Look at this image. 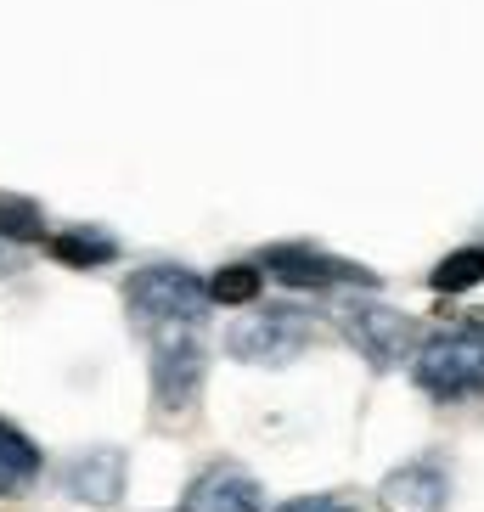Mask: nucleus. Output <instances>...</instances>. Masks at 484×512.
Here are the masks:
<instances>
[{
  "label": "nucleus",
  "instance_id": "f257e3e1",
  "mask_svg": "<svg viewBox=\"0 0 484 512\" xmlns=\"http://www.w3.org/2000/svg\"><path fill=\"white\" fill-rule=\"evenodd\" d=\"M411 372L439 400L479 394L484 389V321H456V327H439L434 338H417Z\"/></svg>",
  "mask_w": 484,
  "mask_h": 512
},
{
  "label": "nucleus",
  "instance_id": "f03ea898",
  "mask_svg": "<svg viewBox=\"0 0 484 512\" xmlns=\"http://www.w3.org/2000/svg\"><path fill=\"white\" fill-rule=\"evenodd\" d=\"M124 304H130V321L141 332L197 327L203 304H209V287L192 271H181V265H147V271H136L124 282Z\"/></svg>",
  "mask_w": 484,
  "mask_h": 512
},
{
  "label": "nucleus",
  "instance_id": "7ed1b4c3",
  "mask_svg": "<svg viewBox=\"0 0 484 512\" xmlns=\"http://www.w3.org/2000/svg\"><path fill=\"white\" fill-rule=\"evenodd\" d=\"M310 344V316L288 310V304H265V310H248L242 321H231L226 332V355L248 366H282L293 361L299 349Z\"/></svg>",
  "mask_w": 484,
  "mask_h": 512
},
{
  "label": "nucleus",
  "instance_id": "20e7f679",
  "mask_svg": "<svg viewBox=\"0 0 484 512\" xmlns=\"http://www.w3.org/2000/svg\"><path fill=\"white\" fill-rule=\"evenodd\" d=\"M197 389H203V338H197V327L152 332V400H158V411L181 417L197 400Z\"/></svg>",
  "mask_w": 484,
  "mask_h": 512
},
{
  "label": "nucleus",
  "instance_id": "39448f33",
  "mask_svg": "<svg viewBox=\"0 0 484 512\" xmlns=\"http://www.w3.org/2000/svg\"><path fill=\"white\" fill-rule=\"evenodd\" d=\"M349 344L361 349L378 372H389V366H400L417 349V321L389 310V304H361V310H349Z\"/></svg>",
  "mask_w": 484,
  "mask_h": 512
},
{
  "label": "nucleus",
  "instance_id": "423d86ee",
  "mask_svg": "<svg viewBox=\"0 0 484 512\" xmlns=\"http://www.w3.org/2000/svg\"><path fill=\"white\" fill-rule=\"evenodd\" d=\"M259 507H265V490L237 462H209L181 501V512H259Z\"/></svg>",
  "mask_w": 484,
  "mask_h": 512
},
{
  "label": "nucleus",
  "instance_id": "0eeeda50",
  "mask_svg": "<svg viewBox=\"0 0 484 512\" xmlns=\"http://www.w3.org/2000/svg\"><path fill=\"white\" fill-rule=\"evenodd\" d=\"M445 501H451V479L439 462H406L378 484L383 512H445Z\"/></svg>",
  "mask_w": 484,
  "mask_h": 512
},
{
  "label": "nucleus",
  "instance_id": "6e6552de",
  "mask_svg": "<svg viewBox=\"0 0 484 512\" xmlns=\"http://www.w3.org/2000/svg\"><path fill=\"white\" fill-rule=\"evenodd\" d=\"M62 490L74 501H85V507H113L124 496V451H113V445L79 451L62 467Z\"/></svg>",
  "mask_w": 484,
  "mask_h": 512
},
{
  "label": "nucleus",
  "instance_id": "1a4fd4ad",
  "mask_svg": "<svg viewBox=\"0 0 484 512\" xmlns=\"http://www.w3.org/2000/svg\"><path fill=\"white\" fill-rule=\"evenodd\" d=\"M265 271L288 287H338V282L372 287V276H366L361 265H344V259L316 254V248H271V254H265Z\"/></svg>",
  "mask_w": 484,
  "mask_h": 512
},
{
  "label": "nucleus",
  "instance_id": "9d476101",
  "mask_svg": "<svg viewBox=\"0 0 484 512\" xmlns=\"http://www.w3.org/2000/svg\"><path fill=\"white\" fill-rule=\"evenodd\" d=\"M40 467H46L40 445H34L23 428L0 422V496H23V490L40 479Z\"/></svg>",
  "mask_w": 484,
  "mask_h": 512
},
{
  "label": "nucleus",
  "instance_id": "9b49d317",
  "mask_svg": "<svg viewBox=\"0 0 484 512\" xmlns=\"http://www.w3.org/2000/svg\"><path fill=\"white\" fill-rule=\"evenodd\" d=\"M473 282H484V248H456V254L434 271L439 293H468Z\"/></svg>",
  "mask_w": 484,
  "mask_h": 512
},
{
  "label": "nucleus",
  "instance_id": "f8f14e48",
  "mask_svg": "<svg viewBox=\"0 0 484 512\" xmlns=\"http://www.w3.org/2000/svg\"><path fill=\"white\" fill-rule=\"evenodd\" d=\"M265 287V276H259V265H226V271H214L209 282V299L214 304H248Z\"/></svg>",
  "mask_w": 484,
  "mask_h": 512
},
{
  "label": "nucleus",
  "instance_id": "ddd939ff",
  "mask_svg": "<svg viewBox=\"0 0 484 512\" xmlns=\"http://www.w3.org/2000/svg\"><path fill=\"white\" fill-rule=\"evenodd\" d=\"M51 254H57L62 265H107V259H113V242L96 237V231H62V237L51 242Z\"/></svg>",
  "mask_w": 484,
  "mask_h": 512
},
{
  "label": "nucleus",
  "instance_id": "4468645a",
  "mask_svg": "<svg viewBox=\"0 0 484 512\" xmlns=\"http://www.w3.org/2000/svg\"><path fill=\"white\" fill-rule=\"evenodd\" d=\"M0 237H40V209L29 197H0Z\"/></svg>",
  "mask_w": 484,
  "mask_h": 512
},
{
  "label": "nucleus",
  "instance_id": "2eb2a0df",
  "mask_svg": "<svg viewBox=\"0 0 484 512\" xmlns=\"http://www.w3.org/2000/svg\"><path fill=\"white\" fill-rule=\"evenodd\" d=\"M282 512H361V496H299Z\"/></svg>",
  "mask_w": 484,
  "mask_h": 512
},
{
  "label": "nucleus",
  "instance_id": "dca6fc26",
  "mask_svg": "<svg viewBox=\"0 0 484 512\" xmlns=\"http://www.w3.org/2000/svg\"><path fill=\"white\" fill-rule=\"evenodd\" d=\"M0 248H6V242H0Z\"/></svg>",
  "mask_w": 484,
  "mask_h": 512
}]
</instances>
